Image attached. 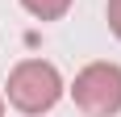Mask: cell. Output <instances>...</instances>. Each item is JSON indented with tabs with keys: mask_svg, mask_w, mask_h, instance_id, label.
I'll list each match as a JSON object with an SVG mask.
<instances>
[{
	"mask_svg": "<svg viewBox=\"0 0 121 117\" xmlns=\"http://www.w3.org/2000/svg\"><path fill=\"white\" fill-rule=\"evenodd\" d=\"M0 117H4V100H0Z\"/></svg>",
	"mask_w": 121,
	"mask_h": 117,
	"instance_id": "obj_5",
	"label": "cell"
},
{
	"mask_svg": "<svg viewBox=\"0 0 121 117\" xmlns=\"http://www.w3.org/2000/svg\"><path fill=\"white\" fill-rule=\"evenodd\" d=\"M75 105L88 117H113L121 113V67L117 63H88L71 84Z\"/></svg>",
	"mask_w": 121,
	"mask_h": 117,
	"instance_id": "obj_2",
	"label": "cell"
},
{
	"mask_svg": "<svg viewBox=\"0 0 121 117\" xmlns=\"http://www.w3.org/2000/svg\"><path fill=\"white\" fill-rule=\"evenodd\" d=\"M59 96H63V75L46 58H25L9 71V105L13 109L38 117L59 105Z\"/></svg>",
	"mask_w": 121,
	"mask_h": 117,
	"instance_id": "obj_1",
	"label": "cell"
},
{
	"mask_svg": "<svg viewBox=\"0 0 121 117\" xmlns=\"http://www.w3.org/2000/svg\"><path fill=\"white\" fill-rule=\"evenodd\" d=\"M21 4L34 13L38 21H54V17H63V13L71 9V0H21Z\"/></svg>",
	"mask_w": 121,
	"mask_h": 117,
	"instance_id": "obj_3",
	"label": "cell"
},
{
	"mask_svg": "<svg viewBox=\"0 0 121 117\" xmlns=\"http://www.w3.org/2000/svg\"><path fill=\"white\" fill-rule=\"evenodd\" d=\"M109 29L121 38V0H109Z\"/></svg>",
	"mask_w": 121,
	"mask_h": 117,
	"instance_id": "obj_4",
	"label": "cell"
}]
</instances>
